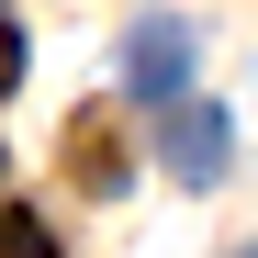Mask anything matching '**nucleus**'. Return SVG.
Instances as JSON below:
<instances>
[{
  "instance_id": "1",
  "label": "nucleus",
  "mask_w": 258,
  "mask_h": 258,
  "mask_svg": "<svg viewBox=\"0 0 258 258\" xmlns=\"http://www.w3.org/2000/svg\"><path fill=\"white\" fill-rule=\"evenodd\" d=\"M225 157H236L225 101H168V112H157V168H168L180 191H213V180H225Z\"/></svg>"
},
{
  "instance_id": "2",
  "label": "nucleus",
  "mask_w": 258,
  "mask_h": 258,
  "mask_svg": "<svg viewBox=\"0 0 258 258\" xmlns=\"http://www.w3.org/2000/svg\"><path fill=\"white\" fill-rule=\"evenodd\" d=\"M123 90H135V101H191V23L180 12H146L135 34H123Z\"/></svg>"
},
{
  "instance_id": "3",
  "label": "nucleus",
  "mask_w": 258,
  "mask_h": 258,
  "mask_svg": "<svg viewBox=\"0 0 258 258\" xmlns=\"http://www.w3.org/2000/svg\"><path fill=\"white\" fill-rule=\"evenodd\" d=\"M68 168H79V191H123V123H112V101H90V112H68Z\"/></svg>"
},
{
  "instance_id": "4",
  "label": "nucleus",
  "mask_w": 258,
  "mask_h": 258,
  "mask_svg": "<svg viewBox=\"0 0 258 258\" xmlns=\"http://www.w3.org/2000/svg\"><path fill=\"white\" fill-rule=\"evenodd\" d=\"M0 258H56V236H45V213H0Z\"/></svg>"
},
{
  "instance_id": "5",
  "label": "nucleus",
  "mask_w": 258,
  "mask_h": 258,
  "mask_svg": "<svg viewBox=\"0 0 258 258\" xmlns=\"http://www.w3.org/2000/svg\"><path fill=\"white\" fill-rule=\"evenodd\" d=\"M0 90H23V34L0 23Z\"/></svg>"
},
{
  "instance_id": "6",
  "label": "nucleus",
  "mask_w": 258,
  "mask_h": 258,
  "mask_svg": "<svg viewBox=\"0 0 258 258\" xmlns=\"http://www.w3.org/2000/svg\"><path fill=\"white\" fill-rule=\"evenodd\" d=\"M236 258H258V247H236Z\"/></svg>"
}]
</instances>
